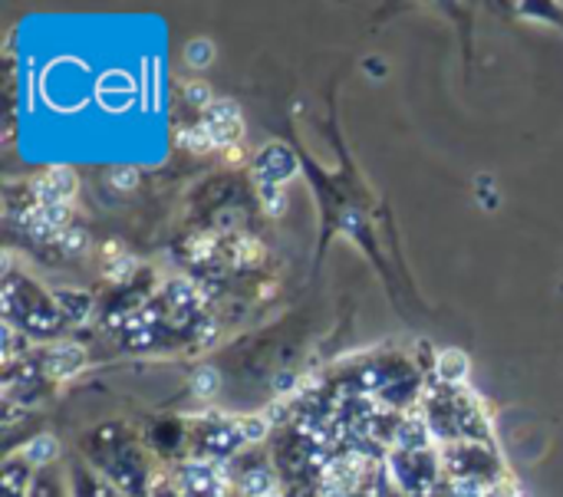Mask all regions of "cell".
I'll use <instances>...</instances> for the list:
<instances>
[{
  "mask_svg": "<svg viewBox=\"0 0 563 497\" xmlns=\"http://www.w3.org/2000/svg\"><path fill=\"white\" fill-rule=\"evenodd\" d=\"M185 99H191L195 106H211V89L201 82H188L185 86Z\"/></svg>",
  "mask_w": 563,
  "mask_h": 497,
  "instance_id": "7a4b0ae2",
  "label": "cell"
},
{
  "mask_svg": "<svg viewBox=\"0 0 563 497\" xmlns=\"http://www.w3.org/2000/svg\"><path fill=\"white\" fill-rule=\"evenodd\" d=\"M115 178H119V188H129V185H135V172H119Z\"/></svg>",
  "mask_w": 563,
  "mask_h": 497,
  "instance_id": "9c48e42d",
  "label": "cell"
},
{
  "mask_svg": "<svg viewBox=\"0 0 563 497\" xmlns=\"http://www.w3.org/2000/svg\"><path fill=\"white\" fill-rule=\"evenodd\" d=\"M214 386H218V376H214V369H201V373L195 376V393L208 396V393H211Z\"/></svg>",
  "mask_w": 563,
  "mask_h": 497,
  "instance_id": "277c9868",
  "label": "cell"
},
{
  "mask_svg": "<svg viewBox=\"0 0 563 497\" xmlns=\"http://www.w3.org/2000/svg\"><path fill=\"white\" fill-rule=\"evenodd\" d=\"M46 455H56V442L40 439V442H36V449H30V459H33V462H43Z\"/></svg>",
  "mask_w": 563,
  "mask_h": 497,
  "instance_id": "8992f818",
  "label": "cell"
},
{
  "mask_svg": "<svg viewBox=\"0 0 563 497\" xmlns=\"http://www.w3.org/2000/svg\"><path fill=\"white\" fill-rule=\"evenodd\" d=\"M63 241H66V247H73V251L86 244V238H82V231H69V234H66Z\"/></svg>",
  "mask_w": 563,
  "mask_h": 497,
  "instance_id": "ba28073f",
  "label": "cell"
},
{
  "mask_svg": "<svg viewBox=\"0 0 563 497\" xmlns=\"http://www.w3.org/2000/svg\"><path fill=\"white\" fill-rule=\"evenodd\" d=\"M211 56H214V46H211L208 40H195V43H188V49H185V59H188V66H195V69H205V66L211 63Z\"/></svg>",
  "mask_w": 563,
  "mask_h": 497,
  "instance_id": "6da1fadb",
  "label": "cell"
},
{
  "mask_svg": "<svg viewBox=\"0 0 563 497\" xmlns=\"http://www.w3.org/2000/svg\"><path fill=\"white\" fill-rule=\"evenodd\" d=\"M455 497H482V485L475 482V478H468V482H455Z\"/></svg>",
  "mask_w": 563,
  "mask_h": 497,
  "instance_id": "5b68a950",
  "label": "cell"
},
{
  "mask_svg": "<svg viewBox=\"0 0 563 497\" xmlns=\"http://www.w3.org/2000/svg\"><path fill=\"white\" fill-rule=\"evenodd\" d=\"M449 360H452V366L442 360V373H445L449 379H462V376H465V356H462V353H449Z\"/></svg>",
  "mask_w": 563,
  "mask_h": 497,
  "instance_id": "3957f363",
  "label": "cell"
},
{
  "mask_svg": "<svg viewBox=\"0 0 563 497\" xmlns=\"http://www.w3.org/2000/svg\"><path fill=\"white\" fill-rule=\"evenodd\" d=\"M290 386H294V376H287V373H284V376L277 379V389H290Z\"/></svg>",
  "mask_w": 563,
  "mask_h": 497,
  "instance_id": "30bf717a",
  "label": "cell"
},
{
  "mask_svg": "<svg viewBox=\"0 0 563 497\" xmlns=\"http://www.w3.org/2000/svg\"><path fill=\"white\" fill-rule=\"evenodd\" d=\"M264 497H280V492H267V495Z\"/></svg>",
  "mask_w": 563,
  "mask_h": 497,
  "instance_id": "8fae6325",
  "label": "cell"
},
{
  "mask_svg": "<svg viewBox=\"0 0 563 497\" xmlns=\"http://www.w3.org/2000/svg\"><path fill=\"white\" fill-rule=\"evenodd\" d=\"M264 432H267V422L264 419H254V422L244 426V439H264Z\"/></svg>",
  "mask_w": 563,
  "mask_h": 497,
  "instance_id": "52a82bcc",
  "label": "cell"
}]
</instances>
